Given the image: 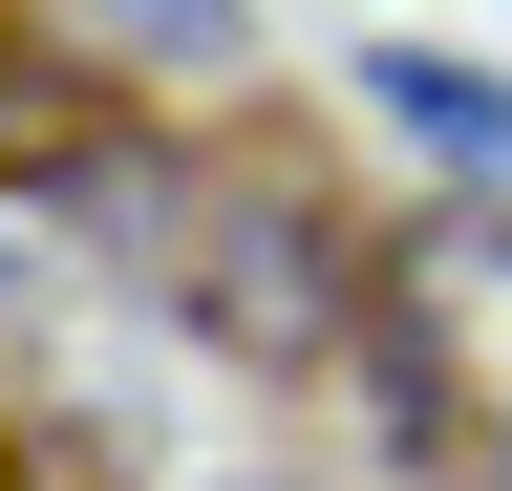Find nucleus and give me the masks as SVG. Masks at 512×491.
I'll use <instances>...</instances> for the list:
<instances>
[{"instance_id":"1","label":"nucleus","mask_w":512,"mask_h":491,"mask_svg":"<svg viewBox=\"0 0 512 491\" xmlns=\"http://www.w3.org/2000/svg\"><path fill=\"white\" fill-rule=\"evenodd\" d=\"M107 22L150 43V65H214V43H235V0H107Z\"/></svg>"}]
</instances>
